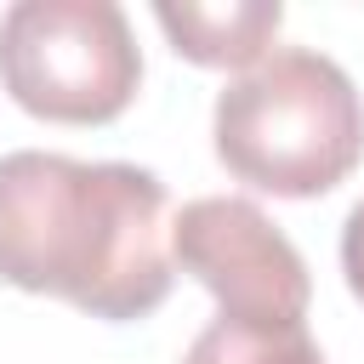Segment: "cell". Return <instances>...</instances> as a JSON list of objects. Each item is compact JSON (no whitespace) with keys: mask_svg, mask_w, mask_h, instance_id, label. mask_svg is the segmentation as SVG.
Returning a JSON list of instances; mask_svg holds the SVG:
<instances>
[{"mask_svg":"<svg viewBox=\"0 0 364 364\" xmlns=\"http://www.w3.org/2000/svg\"><path fill=\"white\" fill-rule=\"evenodd\" d=\"M159 28L188 63L205 68H256L284 23L279 0H228V6H199V0H159L154 6Z\"/></svg>","mask_w":364,"mask_h":364,"instance_id":"obj_5","label":"cell"},{"mask_svg":"<svg viewBox=\"0 0 364 364\" xmlns=\"http://www.w3.org/2000/svg\"><path fill=\"white\" fill-rule=\"evenodd\" d=\"M182 364H324V353L313 347L307 324L301 330H245L228 318H210Z\"/></svg>","mask_w":364,"mask_h":364,"instance_id":"obj_6","label":"cell"},{"mask_svg":"<svg viewBox=\"0 0 364 364\" xmlns=\"http://www.w3.org/2000/svg\"><path fill=\"white\" fill-rule=\"evenodd\" d=\"M216 159L279 199L330 193L364 159V102L324 51H267L216 97Z\"/></svg>","mask_w":364,"mask_h":364,"instance_id":"obj_2","label":"cell"},{"mask_svg":"<svg viewBox=\"0 0 364 364\" xmlns=\"http://www.w3.org/2000/svg\"><path fill=\"white\" fill-rule=\"evenodd\" d=\"M0 279L91 318H142L171 296L165 182L125 159L0 154Z\"/></svg>","mask_w":364,"mask_h":364,"instance_id":"obj_1","label":"cell"},{"mask_svg":"<svg viewBox=\"0 0 364 364\" xmlns=\"http://www.w3.org/2000/svg\"><path fill=\"white\" fill-rule=\"evenodd\" d=\"M341 273H347V290L364 301V199L341 222Z\"/></svg>","mask_w":364,"mask_h":364,"instance_id":"obj_7","label":"cell"},{"mask_svg":"<svg viewBox=\"0 0 364 364\" xmlns=\"http://www.w3.org/2000/svg\"><path fill=\"white\" fill-rule=\"evenodd\" d=\"M142 51L114 0H17L0 17V85L17 108L57 125L125 114Z\"/></svg>","mask_w":364,"mask_h":364,"instance_id":"obj_3","label":"cell"},{"mask_svg":"<svg viewBox=\"0 0 364 364\" xmlns=\"http://www.w3.org/2000/svg\"><path fill=\"white\" fill-rule=\"evenodd\" d=\"M171 262L216 296V318L245 330H301L307 318V262L267 222L262 205L233 193L188 199L171 222Z\"/></svg>","mask_w":364,"mask_h":364,"instance_id":"obj_4","label":"cell"}]
</instances>
